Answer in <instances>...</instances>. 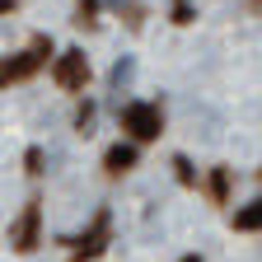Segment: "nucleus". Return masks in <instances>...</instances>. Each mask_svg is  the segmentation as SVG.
<instances>
[{"mask_svg":"<svg viewBox=\"0 0 262 262\" xmlns=\"http://www.w3.org/2000/svg\"><path fill=\"white\" fill-rule=\"evenodd\" d=\"M47 56H52V38H33L24 52H14V56L5 61L0 80H5V84H19V80H28V75H38L42 66H47Z\"/></svg>","mask_w":262,"mask_h":262,"instance_id":"obj_1","label":"nucleus"},{"mask_svg":"<svg viewBox=\"0 0 262 262\" xmlns=\"http://www.w3.org/2000/svg\"><path fill=\"white\" fill-rule=\"evenodd\" d=\"M122 131L131 141H159V131H164V117H159V108L155 103H126L122 108Z\"/></svg>","mask_w":262,"mask_h":262,"instance_id":"obj_2","label":"nucleus"},{"mask_svg":"<svg viewBox=\"0 0 262 262\" xmlns=\"http://www.w3.org/2000/svg\"><path fill=\"white\" fill-rule=\"evenodd\" d=\"M108 234H113V220H108V211H98V215H94V225L84 229V234H80V239H71V257H66V262H94V257H103Z\"/></svg>","mask_w":262,"mask_h":262,"instance_id":"obj_3","label":"nucleus"},{"mask_svg":"<svg viewBox=\"0 0 262 262\" xmlns=\"http://www.w3.org/2000/svg\"><path fill=\"white\" fill-rule=\"evenodd\" d=\"M10 244H14V253H33V248L42 244V202H38V196L19 211V220L10 229Z\"/></svg>","mask_w":262,"mask_h":262,"instance_id":"obj_4","label":"nucleus"},{"mask_svg":"<svg viewBox=\"0 0 262 262\" xmlns=\"http://www.w3.org/2000/svg\"><path fill=\"white\" fill-rule=\"evenodd\" d=\"M52 80H56L61 89H84V80H89V61H84V52H80V47L61 52L56 66H52Z\"/></svg>","mask_w":262,"mask_h":262,"instance_id":"obj_5","label":"nucleus"},{"mask_svg":"<svg viewBox=\"0 0 262 262\" xmlns=\"http://www.w3.org/2000/svg\"><path fill=\"white\" fill-rule=\"evenodd\" d=\"M103 169H108L113 178H122L126 169H136V145H122V141L108 145V150H103Z\"/></svg>","mask_w":262,"mask_h":262,"instance_id":"obj_6","label":"nucleus"},{"mask_svg":"<svg viewBox=\"0 0 262 262\" xmlns=\"http://www.w3.org/2000/svg\"><path fill=\"white\" fill-rule=\"evenodd\" d=\"M234 229H239V234H253V229H262V196H257V202H248L244 211H234Z\"/></svg>","mask_w":262,"mask_h":262,"instance_id":"obj_7","label":"nucleus"},{"mask_svg":"<svg viewBox=\"0 0 262 262\" xmlns=\"http://www.w3.org/2000/svg\"><path fill=\"white\" fill-rule=\"evenodd\" d=\"M225 196H229V173H225V169H215V173H211V202H215V206H225Z\"/></svg>","mask_w":262,"mask_h":262,"instance_id":"obj_8","label":"nucleus"},{"mask_svg":"<svg viewBox=\"0 0 262 262\" xmlns=\"http://www.w3.org/2000/svg\"><path fill=\"white\" fill-rule=\"evenodd\" d=\"M24 169H28L33 178H38V173H42V150H38V145H33V150L24 155Z\"/></svg>","mask_w":262,"mask_h":262,"instance_id":"obj_9","label":"nucleus"},{"mask_svg":"<svg viewBox=\"0 0 262 262\" xmlns=\"http://www.w3.org/2000/svg\"><path fill=\"white\" fill-rule=\"evenodd\" d=\"M94 10H98V0H80V10H75V24H94Z\"/></svg>","mask_w":262,"mask_h":262,"instance_id":"obj_10","label":"nucleus"},{"mask_svg":"<svg viewBox=\"0 0 262 262\" xmlns=\"http://www.w3.org/2000/svg\"><path fill=\"white\" fill-rule=\"evenodd\" d=\"M173 169H178V183H183V187H192V183H196V178H192V169H187V159H183V155L173 159Z\"/></svg>","mask_w":262,"mask_h":262,"instance_id":"obj_11","label":"nucleus"},{"mask_svg":"<svg viewBox=\"0 0 262 262\" xmlns=\"http://www.w3.org/2000/svg\"><path fill=\"white\" fill-rule=\"evenodd\" d=\"M173 24H192V5L187 0H173Z\"/></svg>","mask_w":262,"mask_h":262,"instance_id":"obj_12","label":"nucleus"},{"mask_svg":"<svg viewBox=\"0 0 262 262\" xmlns=\"http://www.w3.org/2000/svg\"><path fill=\"white\" fill-rule=\"evenodd\" d=\"M178 262H202V253H187V257H178Z\"/></svg>","mask_w":262,"mask_h":262,"instance_id":"obj_13","label":"nucleus"},{"mask_svg":"<svg viewBox=\"0 0 262 262\" xmlns=\"http://www.w3.org/2000/svg\"><path fill=\"white\" fill-rule=\"evenodd\" d=\"M257 173H262V169H257Z\"/></svg>","mask_w":262,"mask_h":262,"instance_id":"obj_14","label":"nucleus"}]
</instances>
